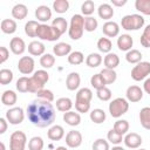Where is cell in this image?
<instances>
[{"mask_svg": "<svg viewBox=\"0 0 150 150\" xmlns=\"http://www.w3.org/2000/svg\"><path fill=\"white\" fill-rule=\"evenodd\" d=\"M18 96L13 90H5L1 95V103L7 107H13L16 103Z\"/></svg>", "mask_w": 150, "mask_h": 150, "instance_id": "obj_22", "label": "cell"}, {"mask_svg": "<svg viewBox=\"0 0 150 150\" xmlns=\"http://www.w3.org/2000/svg\"><path fill=\"white\" fill-rule=\"evenodd\" d=\"M62 34L52 25H46V23H40L39 29H38V34L36 36L41 40H47V41H56L60 39Z\"/></svg>", "mask_w": 150, "mask_h": 150, "instance_id": "obj_6", "label": "cell"}, {"mask_svg": "<svg viewBox=\"0 0 150 150\" xmlns=\"http://www.w3.org/2000/svg\"><path fill=\"white\" fill-rule=\"evenodd\" d=\"M128 109H129V102L123 97H116L109 103V112L115 118H118L122 115H124L128 111Z\"/></svg>", "mask_w": 150, "mask_h": 150, "instance_id": "obj_5", "label": "cell"}, {"mask_svg": "<svg viewBox=\"0 0 150 150\" xmlns=\"http://www.w3.org/2000/svg\"><path fill=\"white\" fill-rule=\"evenodd\" d=\"M8 56H9V52L6 47L1 46L0 47V63H5L7 60H8Z\"/></svg>", "mask_w": 150, "mask_h": 150, "instance_id": "obj_55", "label": "cell"}, {"mask_svg": "<svg viewBox=\"0 0 150 150\" xmlns=\"http://www.w3.org/2000/svg\"><path fill=\"white\" fill-rule=\"evenodd\" d=\"M9 48H11V50H12L13 54H15V55H21V54H23V52L26 50V43H25V41H23L21 38L15 36V38H13V39L11 40V42H9Z\"/></svg>", "mask_w": 150, "mask_h": 150, "instance_id": "obj_15", "label": "cell"}, {"mask_svg": "<svg viewBox=\"0 0 150 150\" xmlns=\"http://www.w3.org/2000/svg\"><path fill=\"white\" fill-rule=\"evenodd\" d=\"M141 45L145 48L150 47V25H148L144 28V30L141 35Z\"/></svg>", "mask_w": 150, "mask_h": 150, "instance_id": "obj_53", "label": "cell"}, {"mask_svg": "<svg viewBox=\"0 0 150 150\" xmlns=\"http://www.w3.org/2000/svg\"><path fill=\"white\" fill-rule=\"evenodd\" d=\"M111 4L112 6H116V7H122L127 4V0H111Z\"/></svg>", "mask_w": 150, "mask_h": 150, "instance_id": "obj_57", "label": "cell"}, {"mask_svg": "<svg viewBox=\"0 0 150 150\" xmlns=\"http://www.w3.org/2000/svg\"><path fill=\"white\" fill-rule=\"evenodd\" d=\"M47 136L50 141H60L64 136V129L59 124L53 125V127L49 128V130L47 132Z\"/></svg>", "mask_w": 150, "mask_h": 150, "instance_id": "obj_19", "label": "cell"}, {"mask_svg": "<svg viewBox=\"0 0 150 150\" xmlns=\"http://www.w3.org/2000/svg\"><path fill=\"white\" fill-rule=\"evenodd\" d=\"M27 117L33 125L38 128H47L54 123L56 112L52 102L36 98L28 104Z\"/></svg>", "mask_w": 150, "mask_h": 150, "instance_id": "obj_1", "label": "cell"}, {"mask_svg": "<svg viewBox=\"0 0 150 150\" xmlns=\"http://www.w3.org/2000/svg\"><path fill=\"white\" fill-rule=\"evenodd\" d=\"M53 52L56 56H66L71 53V46L66 42H59L53 47Z\"/></svg>", "mask_w": 150, "mask_h": 150, "instance_id": "obj_24", "label": "cell"}, {"mask_svg": "<svg viewBox=\"0 0 150 150\" xmlns=\"http://www.w3.org/2000/svg\"><path fill=\"white\" fill-rule=\"evenodd\" d=\"M84 32V18L81 14H74L70 19L68 35L71 40H80Z\"/></svg>", "mask_w": 150, "mask_h": 150, "instance_id": "obj_3", "label": "cell"}, {"mask_svg": "<svg viewBox=\"0 0 150 150\" xmlns=\"http://www.w3.org/2000/svg\"><path fill=\"white\" fill-rule=\"evenodd\" d=\"M28 14V9L23 4H16L12 8V16L18 20H23Z\"/></svg>", "mask_w": 150, "mask_h": 150, "instance_id": "obj_25", "label": "cell"}, {"mask_svg": "<svg viewBox=\"0 0 150 150\" xmlns=\"http://www.w3.org/2000/svg\"><path fill=\"white\" fill-rule=\"evenodd\" d=\"M27 144V136L23 131L16 130L9 137V150H25Z\"/></svg>", "mask_w": 150, "mask_h": 150, "instance_id": "obj_7", "label": "cell"}, {"mask_svg": "<svg viewBox=\"0 0 150 150\" xmlns=\"http://www.w3.org/2000/svg\"><path fill=\"white\" fill-rule=\"evenodd\" d=\"M103 59L98 53H90L87 57H86V64L90 68H96L102 63Z\"/></svg>", "mask_w": 150, "mask_h": 150, "instance_id": "obj_32", "label": "cell"}, {"mask_svg": "<svg viewBox=\"0 0 150 150\" xmlns=\"http://www.w3.org/2000/svg\"><path fill=\"white\" fill-rule=\"evenodd\" d=\"M52 26L55 27L61 34L66 33V30L69 28V27H68V23H67V21H66V19L62 18V16H59V18L54 19L53 22H52Z\"/></svg>", "mask_w": 150, "mask_h": 150, "instance_id": "obj_40", "label": "cell"}, {"mask_svg": "<svg viewBox=\"0 0 150 150\" xmlns=\"http://www.w3.org/2000/svg\"><path fill=\"white\" fill-rule=\"evenodd\" d=\"M40 23L35 20H29L26 25H25V33L26 35H28L29 38H35L38 34V29H39Z\"/></svg>", "mask_w": 150, "mask_h": 150, "instance_id": "obj_33", "label": "cell"}, {"mask_svg": "<svg viewBox=\"0 0 150 150\" xmlns=\"http://www.w3.org/2000/svg\"><path fill=\"white\" fill-rule=\"evenodd\" d=\"M150 74V62L141 61L131 69V77L135 81H142Z\"/></svg>", "mask_w": 150, "mask_h": 150, "instance_id": "obj_8", "label": "cell"}, {"mask_svg": "<svg viewBox=\"0 0 150 150\" xmlns=\"http://www.w3.org/2000/svg\"><path fill=\"white\" fill-rule=\"evenodd\" d=\"M43 139L40 136H34L28 142V149L29 150H42L43 149Z\"/></svg>", "mask_w": 150, "mask_h": 150, "instance_id": "obj_43", "label": "cell"}, {"mask_svg": "<svg viewBox=\"0 0 150 150\" xmlns=\"http://www.w3.org/2000/svg\"><path fill=\"white\" fill-rule=\"evenodd\" d=\"M6 120L11 124H13V125H16V124L22 123L23 120H25L23 109L20 108V107H12V108H9L6 111Z\"/></svg>", "mask_w": 150, "mask_h": 150, "instance_id": "obj_9", "label": "cell"}, {"mask_svg": "<svg viewBox=\"0 0 150 150\" xmlns=\"http://www.w3.org/2000/svg\"><path fill=\"white\" fill-rule=\"evenodd\" d=\"M132 43H134V40H132L131 35H129V34H122L117 39V47L122 52H129V50H131Z\"/></svg>", "mask_w": 150, "mask_h": 150, "instance_id": "obj_16", "label": "cell"}, {"mask_svg": "<svg viewBox=\"0 0 150 150\" xmlns=\"http://www.w3.org/2000/svg\"><path fill=\"white\" fill-rule=\"evenodd\" d=\"M71 107H73V102L69 97H60L56 100V109L59 111H62V112L70 111Z\"/></svg>", "mask_w": 150, "mask_h": 150, "instance_id": "obj_30", "label": "cell"}, {"mask_svg": "<svg viewBox=\"0 0 150 150\" xmlns=\"http://www.w3.org/2000/svg\"><path fill=\"white\" fill-rule=\"evenodd\" d=\"M116 132H118L120 135H125L129 131V122L127 120H117L114 123V128H112Z\"/></svg>", "mask_w": 150, "mask_h": 150, "instance_id": "obj_36", "label": "cell"}, {"mask_svg": "<svg viewBox=\"0 0 150 150\" xmlns=\"http://www.w3.org/2000/svg\"><path fill=\"white\" fill-rule=\"evenodd\" d=\"M55 63V57L52 55V54H43L41 57H40V64L42 66V68H52Z\"/></svg>", "mask_w": 150, "mask_h": 150, "instance_id": "obj_44", "label": "cell"}, {"mask_svg": "<svg viewBox=\"0 0 150 150\" xmlns=\"http://www.w3.org/2000/svg\"><path fill=\"white\" fill-rule=\"evenodd\" d=\"M89 116H90V120H91L95 124H101V123H103V122L105 121V118H107V115H105L104 110H103V109H100V108H96V109L91 110Z\"/></svg>", "mask_w": 150, "mask_h": 150, "instance_id": "obj_31", "label": "cell"}, {"mask_svg": "<svg viewBox=\"0 0 150 150\" xmlns=\"http://www.w3.org/2000/svg\"><path fill=\"white\" fill-rule=\"evenodd\" d=\"M63 121L70 125V127H76L81 123V116L80 112H75V111H67L63 114Z\"/></svg>", "mask_w": 150, "mask_h": 150, "instance_id": "obj_21", "label": "cell"}, {"mask_svg": "<svg viewBox=\"0 0 150 150\" xmlns=\"http://www.w3.org/2000/svg\"><path fill=\"white\" fill-rule=\"evenodd\" d=\"M93 98V91L89 88H81L77 93H76V98L75 101H80V102H90Z\"/></svg>", "mask_w": 150, "mask_h": 150, "instance_id": "obj_34", "label": "cell"}, {"mask_svg": "<svg viewBox=\"0 0 150 150\" xmlns=\"http://www.w3.org/2000/svg\"><path fill=\"white\" fill-rule=\"evenodd\" d=\"M103 81L105 82V84H111L116 81L117 79V74L115 71V69H108V68H103L101 71H100Z\"/></svg>", "mask_w": 150, "mask_h": 150, "instance_id": "obj_29", "label": "cell"}, {"mask_svg": "<svg viewBox=\"0 0 150 150\" xmlns=\"http://www.w3.org/2000/svg\"><path fill=\"white\" fill-rule=\"evenodd\" d=\"M94 11H95V4H94V1H91V0L84 1V2L82 4V6H81V12H82V14H84V15H87V16H90V15L94 13Z\"/></svg>", "mask_w": 150, "mask_h": 150, "instance_id": "obj_48", "label": "cell"}, {"mask_svg": "<svg viewBox=\"0 0 150 150\" xmlns=\"http://www.w3.org/2000/svg\"><path fill=\"white\" fill-rule=\"evenodd\" d=\"M121 26L125 30H138L144 26V18L139 14L124 15L121 20Z\"/></svg>", "mask_w": 150, "mask_h": 150, "instance_id": "obj_4", "label": "cell"}, {"mask_svg": "<svg viewBox=\"0 0 150 150\" xmlns=\"http://www.w3.org/2000/svg\"><path fill=\"white\" fill-rule=\"evenodd\" d=\"M80 83H81V77H80L79 73L71 71L70 74H68V76L66 79V87L68 90H70V91L76 90L80 87Z\"/></svg>", "mask_w": 150, "mask_h": 150, "instance_id": "obj_18", "label": "cell"}, {"mask_svg": "<svg viewBox=\"0 0 150 150\" xmlns=\"http://www.w3.org/2000/svg\"><path fill=\"white\" fill-rule=\"evenodd\" d=\"M102 32L107 38H115L120 33V26L115 21H107L102 27Z\"/></svg>", "mask_w": 150, "mask_h": 150, "instance_id": "obj_14", "label": "cell"}, {"mask_svg": "<svg viewBox=\"0 0 150 150\" xmlns=\"http://www.w3.org/2000/svg\"><path fill=\"white\" fill-rule=\"evenodd\" d=\"M123 142L125 144V146L130 148V149H137L141 146L142 144V137L136 134V132H128L125 135V137L123 138Z\"/></svg>", "mask_w": 150, "mask_h": 150, "instance_id": "obj_12", "label": "cell"}, {"mask_svg": "<svg viewBox=\"0 0 150 150\" xmlns=\"http://www.w3.org/2000/svg\"><path fill=\"white\" fill-rule=\"evenodd\" d=\"M7 122L8 121L6 118H4V117L0 118V135L6 132V130H7Z\"/></svg>", "mask_w": 150, "mask_h": 150, "instance_id": "obj_56", "label": "cell"}, {"mask_svg": "<svg viewBox=\"0 0 150 150\" xmlns=\"http://www.w3.org/2000/svg\"><path fill=\"white\" fill-rule=\"evenodd\" d=\"M98 26V22L95 18L93 16H87L84 18V30L87 32H94Z\"/></svg>", "mask_w": 150, "mask_h": 150, "instance_id": "obj_49", "label": "cell"}, {"mask_svg": "<svg viewBox=\"0 0 150 150\" xmlns=\"http://www.w3.org/2000/svg\"><path fill=\"white\" fill-rule=\"evenodd\" d=\"M0 145H1V150H6V148H5V144H4V142H1V143H0Z\"/></svg>", "mask_w": 150, "mask_h": 150, "instance_id": "obj_61", "label": "cell"}, {"mask_svg": "<svg viewBox=\"0 0 150 150\" xmlns=\"http://www.w3.org/2000/svg\"><path fill=\"white\" fill-rule=\"evenodd\" d=\"M93 150H110L109 148V142L105 141L104 138H97L93 143Z\"/></svg>", "mask_w": 150, "mask_h": 150, "instance_id": "obj_52", "label": "cell"}, {"mask_svg": "<svg viewBox=\"0 0 150 150\" xmlns=\"http://www.w3.org/2000/svg\"><path fill=\"white\" fill-rule=\"evenodd\" d=\"M13 81V71L7 68H2L0 70V84L6 86Z\"/></svg>", "mask_w": 150, "mask_h": 150, "instance_id": "obj_41", "label": "cell"}, {"mask_svg": "<svg viewBox=\"0 0 150 150\" xmlns=\"http://www.w3.org/2000/svg\"><path fill=\"white\" fill-rule=\"evenodd\" d=\"M139 122L141 125L146 129L150 130V107H144L141 109L139 111Z\"/></svg>", "mask_w": 150, "mask_h": 150, "instance_id": "obj_27", "label": "cell"}, {"mask_svg": "<svg viewBox=\"0 0 150 150\" xmlns=\"http://www.w3.org/2000/svg\"><path fill=\"white\" fill-rule=\"evenodd\" d=\"M49 80V74L43 70V69H40V70H36L34 71V74L29 77V84H28V91L29 93H33V94H36L39 93L40 90L45 89V84L48 82Z\"/></svg>", "mask_w": 150, "mask_h": 150, "instance_id": "obj_2", "label": "cell"}, {"mask_svg": "<svg viewBox=\"0 0 150 150\" xmlns=\"http://www.w3.org/2000/svg\"><path fill=\"white\" fill-rule=\"evenodd\" d=\"M82 134L77 130H70L66 135V144L69 148H79L82 144Z\"/></svg>", "mask_w": 150, "mask_h": 150, "instance_id": "obj_11", "label": "cell"}, {"mask_svg": "<svg viewBox=\"0 0 150 150\" xmlns=\"http://www.w3.org/2000/svg\"><path fill=\"white\" fill-rule=\"evenodd\" d=\"M36 98L47 101V102H53L54 101V94L49 89H42L39 93H36Z\"/></svg>", "mask_w": 150, "mask_h": 150, "instance_id": "obj_50", "label": "cell"}, {"mask_svg": "<svg viewBox=\"0 0 150 150\" xmlns=\"http://www.w3.org/2000/svg\"><path fill=\"white\" fill-rule=\"evenodd\" d=\"M111 150H125L124 148H122V146H120V145H115V146H112V149Z\"/></svg>", "mask_w": 150, "mask_h": 150, "instance_id": "obj_59", "label": "cell"}, {"mask_svg": "<svg viewBox=\"0 0 150 150\" xmlns=\"http://www.w3.org/2000/svg\"><path fill=\"white\" fill-rule=\"evenodd\" d=\"M28 84H29V77L22 76V77L18 79L15 87H16V90L19 93H27L28 91Z\"/></svg>", "mask_w": 150, "mask_h": 150, "instance_id": "obj_45", "label": "cell"}, {"mask_svg": "<svg viewBox=\"0 0 150 150\" xmlns=\"http://www.w3.org/2000/svg\"><path fill=\"white\" fill-rule=\"evenodd\" d=\"M45 50H46V47L40 41H32L28 45V53L33 56H40V55L42 56L45 54Z\"/></svg>", "mask_w": 150, "mask_h": 150, "instance_id": "obj_20", "label": "cell"}, {"mask_svg": "<svg viewBox=\"0 0 150 150\" xmlns=\"http://www.w3.org/2000/svg\"><path fill=\"white\" fill-rule=\"evenodd\" d=\"M84 61V55L82 52H79V50H75V52H71L69 55H68V62L73 66H77V64H81L82 62Z\"/></svg>", "mask_w": 150, "mask_h": 150, "instance_id": "obj_39", "label": "cell"}, {"mask_svg": "<svg viewBox=\"0 0 150 150\" xmlns=\"http://www.w3.org/2000/svg\"><path fill=\"white\" fill-rule=\"evenodd\" d=\"M96 95H97V97L101 100V101H109L110 98H111V90L108 88V87H103V88H101V89H98V90H96Z\"/></svg>", "mask_w": 150, "mask_h": 150, "instance_id": "obj_51", "label": "cell"}, {"mask_svg": "<svg viewBox=\"0 0 150 150\" xmlns=\"http://www.w3.org/2000/svg\"><path fill=\"white\" fill-rule=\"evenodd\" d=\"M1 30L5 33V34H13L15 33L16 30V22L13 20V19H4L1 21Z\"/></svg>", "mask_w": 150, "mask_h": 150, "instance_id": "obj_28", "label": "cell"}, {"mask_svg": "<svg viewBox=\"0 0 150 150\" xmlns=\"http://www.w3.org/2000/svg\"><path fill=\"white\" fill-rule=\"evenodd\" d=\"M103 63H104L105 68H108V69H115L120 64V57L115 53H109V54H107L104 56Z\"/></svg>", "mask_w": 150, "mask_h": 150, "instance_id": "obj_26", "label": "cell"}, {"mask_svg": "<svg viewBox=\"0 0 150 150\" xmlns=\"http://www.w3.org/2000/svg\"><path fill=\"white\" fill-rule=\"evenodd\" d=\"M143 89H144V91H145L146 94H149V95H150V77H149V79H146V80L144 81Z\"/></svg>", "mask_w": 150, "mask_h": 150, "instance_id": "obj_58", "label": "cell"}, {"mask_svg": "<svg viewBox=\"0 0 150 150\" xmlns=\"http://www.w3.org/2000/svg\"><path fill=\"white\" fill-rule=\"evenodd\" d=\"M125 95H127V100L129 102L136 103L143 98V90L138 86H130V87H128Z\"/></svg>", "mask_w": 150, "mask_h": 150, "instance_id": "obj_13", "label": "cell"}, {"mask_svg": "<svg viewBox=\"0 0 150 150\" xmlns=\"http://www.w3.org/2000/svg\"><path fill=\"white\" fill-rule=\"evenodd\" d=\"M135 8L144 15H150V0H136Z\"/></svg>", "mask_w": 150, "mask_h": 150, "instance_id": "obj_38", "label": "cell"}, {"mask_svg": "<svg viewBox=\"0 0 150 150\" xmlns=\"http://www.w3.org/2000/svg\"><path fill=\"white\" fill-rule=\"evenodd\" d=\"M55 150H68V149H67L66 146H57Z\"/></svg>", "mask_w": 150, "mask_h": 150, "instance_id": "obj_60", "label": "cell"}, {"mask_svg": "<svg viewBox=\"0 0 150 150\" xmlns=\"http://www.w3.org/2000/svg\"><path fill=\"white\" fill-rule=\"evenodd\" d=\"M69 8V1L68 0H55L53 2V9L56 13H66Z\"/></svg>", "mask_w": 150, "mask_h": 150, "instance_id": "obj_42", "label": "cell"}, {"mask_svg": "<svg viewBox=\"0 0 150 150\" xmlns=\"http://www.w3.org/2000/svg\"><path fill=\"white\" fill-rule=\"evenodd\" d=\"M75 109L77 112L84 114L88 112L90 110V102H80V101H75Z\"/></svg>", "mask_w": 150, "mask_h": 150, "instance_id": "obj_54", "label": "cell"}, {"mask_svg": "<svg viewBox=\"0 0 150 150\" xmlns=\"http://www.w3.org/2000/svg\"><path fill=\"white\" fill-rule=\"evenodd\" d=\"M138 150H146V149H138Z\"/></svg>", "mask_w": 150, "mask_h": 150, "instance_id": "obj_62", "label": "cell"}, {"mask_svg": "<svg viewBox=\"0 0 150 150\" xmlns=\"http://www.w3.org/2000/svg\"><path fill=\"white\" fill-rule=\"evenodd\" d=\"M35 62L32 56H22L18 62V69L23 75H29L34 71Z\"/></svg>", "mask_w": 150, "mask_h": 150, "instance_id": "obj_10", "label": "cell"}, {"mask_svg": "<svg viewBox=\"0 0 150 150\" xmlns=\"http://www.w3.org/2000/svg\"><path fill=\"white\" fill-rule=\"evenodd\" d=\"M35 18L40 22H43V23L47 22L52 18V11H50V8L48 6H45V5H41V6L36 7V9H35Z\"/></svg>", "mask_w": 150, "mask_h": 150, "instance_id": "obj_17", "label": "cell"}, {"mask_svg": "<svg viewBox=\"0 0 150 150\" xmlns=\"http://www.w3.org/2000/svg\"><path fill=\"white\" fill-rule=\"evenodd\" d=\"M97 48H98V50L101 53L109 54L111 48H112V43H111V41L108 38H101L97 41Z\"/></svg>", "mask_w": 150, "mask_h": 150, "instance_id": "obj_37", "label": "cell"}, {"mask_svg": "<svg viewBox=\"0 0 150 150\" xmlns=\"http://www.w3.org/2000/svg\"><path fill=\"white\" fill-rule=\"evenodd\" d=\"M142 53L138 50V49H131L129 52H127L125 54V60L129 62V63H139L142 61Z\"/></svg>", "mask_w": 150, "mask_h": 150, "instance_id": "obj_35", "label": "cell"}, {"mask_svg": "<svg viewBox=\"0 0 150 150\" xmlns=\"http://www.w3.org/2000/svg\"><path fill=\"white\" fill-rule=\"evenodd\" d=\"M107 139H108V142H110V143H112L115 145H118L123 141V136L120 135L118 132H116L114 129H111L107 134Z\"/></svg>", "mask_w": 150, "mask_h": 150, "instance_id": "obj_46", "label": "cell"}, {"mask_svg": "<svg viewBox=\"0 0 150 150\" xmlns=\"http://www.w3.org/2000/svg\"><path fill=\"white\" fill-rule=\"evenodd\" d=\"M90 84H91L93 88L96 89V90H98V89L105 87V82L103 81V79H102V76H101L100 73L91 76V79H90Z\"/></svg>", "mask_w": 150, "mask_h": 150, "instance_id": "obj_47", "label": "cell"}, {"mask_svg": "<svg viewBox=\"0 0 150 150\" xmlns=\"http://www.w3.org/2000/svg\"><path fill=\"white\" fill-rule=\"evenodd\" d=\"M97 13H98V16L103 20H108L111 19L114 16V9H112V6L109 5V4H102L100 5L98 9H97Z\"/></svg>", "mask_w": 150, "mask_h": 150, "instance_id": "obj_23", "label": "cell"}]
</instances>
